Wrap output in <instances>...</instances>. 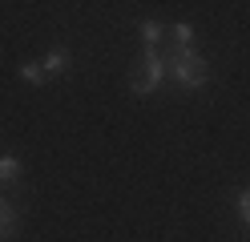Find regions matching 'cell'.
<instances>
[{
    "label": "cell",
    "instance_id": "8992f818",
    "mask_svg": "<svg viewBox=\"0 0 250 242\" xmlns=\"http://www.w3.org/2000/svg\"><path fill=\"white\" fill-rule=\"evenodd\" d=\"M21 77L28 81V85H44V81H49V73H44V65H21Z\"/></svg>",
    "mask_w": 250,
    "mask_h": 242
},
{
    "label": "cell",
    "instance_id": "5b68a950",
    "mask_svg": "<svg viewBox=\"0 0 250 242\" xmlns=\"http://www.w3.org/2000/svg\"><path fill=\"white\" fill-rule=\"evenodd\" d=\"M21 177V161L17 157H0V186H12Z\"/></svg>",
    "mask_w": 250,
    "mask_h": 242
},
{
    "label": "cell",
    "instance_id": "52a82bcc",
    "mask_svg": "<svg viewBox=\"0 0 250 242\" xmlns=\"http://www.w3.org/2000/svg\"><path fill=\"white\" fill-rule=\"evenodd\" d=\"M142 37H146V48H158V41L166 37V28H162L158 21H146V24H142Z\"/></svg>",
    "mask_w": 250,
    "mask_h": 242
},
{
    "label": "cell",
    "instance_id": "7a4b0ae2",
    "mask_svg": "<svg viewBox=\"0 0 250 242\" xmlns=\"http://www.w3.org/2000/svg\"><path fill=\"white\" fill-rule=\"evenodd\" d=\"M166 77H169V65H166V57L158 53V48H146L142 65H137V69H133V77H129V89H133L137 97H146V93H153V89H158Z\"/></svg>",
    "mask_w": 250,
    "mask_h": 242
},
{
    "label": "cell",
    "instance_id": "277c9868",
    "mask_svg": "<svg viewBox=\"0 0 250 242\" xmlns=\"http://www.w3.org/2000/svg\"><path fill=\"white\" fill-rule=\"evenodd\" d=\"M12 234H17V210H12V202L0 198V242H8Z\"/></svg>",
    "mask_w": 250,
    "mask_h": 242
},
{
    "label": "cell",
    "instance_id": "3957f363",
    "mask_svg": "<svg viewBox=\"0 0 250 242\" xmlns=\"http://www.w3.org/2000/svg\"><path fill=\"white\" fill-rule=\"evenodd\" d=\"M69 65H73L69 48H53V53L44 57V73H49V77H65V73H69Z\"/></svg>",
    "mask_w": 250,
    "mask_h": 242
},
{
    "label": "cell",
    "instance_id": "6da1fadb",
    "mask_svg": "<svg viewBox=\"0 0 250 242\" xmlns=\"http://www.w3.org/2000/svg\"><path fill=\"white\" fill-rule=\"evenodd\" d=\"M166 65H169V77H174L182 89H202V85L210 81L206 61H202L194 48H174V53L166 57Z\"/></svg>",
    "mask_w": 250,
    "mask_h": 242
},
{
    "label": "cell",
    "instance_id": "ba28073f",
    "mask_svg": "<svg viewBox=\"0 0 250 242\" xmlns=\"http://www.w3.org/2000/svg\"><path fill=\"white\" fill-rule=\"evenodd\" d=\"M174 37H178V48H194V28L190 24H174Z\"/></svg>",
    "mask_w": 250,
    "mask_h": 242
},
{
    "label": "cell",
    "instance_id": "9c48e42d",
    "mask_svg": "<svg viewBox=\"0 0 250 242\" xmlns=\"http://www.w3.org/2000/svg\"><path fill=\"white\" fill-rule=\"evenodd\" d=\"M238 218H242V222L250 226V186H246V190L238 194Z\"/></svg>",
    "mask_w": 250,
    "mask_h": 242
}]
</instances>
